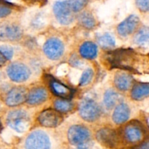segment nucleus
Masks as SVG:
<instances>
[{
	"instance_id": "ddd939ff",
	"label": "nucleus",
	"mask_w": 149,
	"mask_h": 149,
	"mask_svg": "<svg viewBox=\"0 0 149 149\" xmlns=\"http://www.w3.org/2000/svg\"><path fill=\"white\" fill-rule=\"evenodd\" d=\"M140 19L136 15H131L119 23L117 26V32L119 36L126 37L132 34L138 27Z\"/></svg>"
},
{
	"instance_id": "6ab92c4d",
	"label": "nucleus",
	"mask_w": 149,
	"mask_h": 149,
	"mask_svg": "<svg viewBox=\"0 0 149 149\" xmlns=\"http://www.w3.org/2000/svg\"><path fill=\"white\" fill-rule=\"evenodd\" d=\"M79 53L82 58L93 60L97 55V47L92 42H84L79 48Z\"/></svg>"
},
{
	"instance_id": "f8f14e48",
	"label": "nucleus",
	"mask_w": 149,
	"mask_h": 149,
	"mask_svg": "<svg viewBox=\"0 0 149 149\" xmlns=\"http://www.w3.org/2000/svg\"><path fill=\"white\" fill-rule=\"evenodd\" d=\"M23 31L15 24H4L0 26V41H17L22 37Z\"/></svg>"
},
{
	"instance_id": "9b49d317",
	"label": "nucleus",
	"mask_w": 149,
	"mask_h": 149,
	"mask_svg": "<svg viewBox=\"0 0 149 149\" xmlns=\"http://www.w3.org/2000/svg\"><path fill=\"white\" fill-rule=\"evenodd\" d=\"M26 97L27 92L24 87H15L7 93L5 97V103L10 107H15L26 101Z\"/></svg>"
},
{
	"instance_id": "393cba45",
	"label": "nucleus",
	"mask_w": 149,
	"mask_h": 149,
	"mask_svg": "<svg viewBox=\"0 0 149 149\" xmlns=\"http://www.w3.org/2000/svg\"><path fill=\"white\" fill-rule=\"evenodd\" d=\"M98 44L103 49H113L116 45V42L113 36L109 33H105L98 39Z\"/></svg>"
},
{
	"instance_id": "7ed1b4c3",
	"label": "nucleus",
	"mask_w": 149,
	"mask_h": 149,
	"mask_svg": "<svg viewBox=\"0 0 149 149\" xmlns=\"http://www.w3.org/2000/svg\"><path fill=\"white\" fill-rule=\"evenodd\" d=\"M24 149H52V143L49 135L42 130L31 132L24 141Z\"/></svg>"
},
{
	"instance_id": "c756f323",
	"label": "nucleus",
	"mask_w": 149,
	"mask_h": 149,
	"mask_svg": "<svg viewBox=\"0 0 149 149\" xmlns=\"http://www.w3.org/2000/svg\"><path fill=\"white\" fill-rule=\"evenodd\" d=\"M136 6L141 12L146 13L148 11V0H135Z\"/></svg>"
},
{
	"instance_id": "6e6552de",
	"label": "nucleus",
	"mask_w": 149,
	"mask_h": 149,
	"mask_svg": "<svg viewBox=\"0 0 149 149\" xmlns=\"http://www.w3.org/2000/svg\"><path fill=\"white\" fill-rule=\"evenodd\" d=\"M7 74L13 81L23 82L29 79L31 76V71L24 63L16 62L7 66Z\"/></svg>"
},
{
	"instance_id": "72a5a7b5",
	"label": "nucleus",
	"mask_w": 149,
	"mask_h": 149,
	"mask_svg": "<svg viewBox=\"0 0 149 149\" xmlns=\"http://www.w3.org/2000/svg\"><path fill=\"white\" fill-rule=\"evenodd\" d=\"M75 149H88V148H86V147H84V146H80V147H77V148Z\"/></svg>"
},
{
	"instance_id": "aec40b11",
	"label": "nucleus",
	"mask_w": 149,
	"mask_h": 149,
	"mask_svg": "<svg viewBox=\"0 0 149 149\" xmlns=\"http://www.w3.org/2000/svg\"><path fill=\"white\" fill-rule=\"evenodd\" d=\"M149 85L148 83H138L131 90V97L135 100H141L148 96Z\"/></svg>"
},
{
	"instance_id": "39448f33",
	"label": "nucleus",
	"mask_w": 149,
	"mask_h": 149,
	"mask_svg": "<svg viewBox=\"0 0 149 149\" xmlns=\"http://www.w3.org/2000/svg\"><path fill=\"white\" fill-rule=\"evenodd\" d=\"M145 131L140 122L133 121L126 125L123 130V138L127 143L136 145L143 140Z\"/></svg>"
},
{
	"instance_id": "f257e3e1",
	"label": "nucleus",
	"mask_w": 149,
	"mask_h": 149,
	"mask_svg": "<svg viewBox=\"0 0 149 149\" xmlns=\"http://www.w3.org/2000/svg\"><path fill=\"white\" fill-rule=\"evenodd\" d=\"M136 56L132 49H117L109 54L108 60L112 68L124 70L134 69L133 65Z\"/></svg>"
},
{
	"instance_id": "1a4fd4ad",
	"label": "nucleus",
	"mask_w": 149,
	"mask_h": 149,
	"mask_svg": "<svg viewBox=\"0 0 149 149\" xmlns=\"http://www.w3.org/2000/svg\"><path fill=\"white\" fill-rule=\"evenodd\" d=\"M43 52L49 59L52 61L60 59L64 52L63 43L58 38H50L44 45Z\"/></svg>"
},
{
	"instance_id": "9d476101",
	"label": "nucleus",
	"mask_w": 149,
	"mask_h": 149,
	"mask_svg": "<svg viewBox=\"0 0 149 149\" xmlns=\"http://www.w3.org/2000/svg\"><path fill=\"white\" fill-rule=\"evenodd\" d=\"M38 121L42 126L47 128H54L62 122L63 117L61 113L53 109H46L41 112Z\"/></svg>"
},
{
	"instance_id": "f03ea898",
	"label": "nucleus",
	"mask_w": 149,
	"mask_h": 149,
	"mask_svg": "<svg viewBox=\"0 0 149 149\" xmlns=\"http://www.w3.org/2000/svg\"><path fill=\"white\" fill-rule=\"evenodd\" d=\"M7 126L20 133L26 132L31 125L30 117L24 110L11 111L8 113L6 119Z\"/></svg>"
},
{
	"instance_id": "473e14b6",
	"label": "nucleus",
	"mask_w": 149,
	"mask_h": 149,
	"mask_svg": "<svg viewBox=\"0 0 149 149\" xmlns=\"http://www.w3.org/2000/svg\"><path fill=\"white\" fill-rule=\"evenodd\" d=\"M6 62H7V59L4 58V55L0 52V67L3 66L6 63Z\"/></svg>"
},
{
	"instance_id": "423d86ee",
	"label": "nucleus",
	"mask_w": 149,
	"mask_h": 149,
	"mask_svg": "<svg viewBox=\"0 0 149 149\" xmlns=\"http://www.w3.org/2000/svg\"><path fill=\"white\" fill-rule=\"evenodd\" d=\"M68 142L74 146L85 145L90 139V132L83 125H73L68 131Z\"/></svg>"
},
{
	"instance_id": "5701e85b",
	"label": "nucleus",
	"mask_w": 149,
	"mask_h": 149,
	"mask_svg": "<svg viewBox=\"0 0 149 149\" xmlns=\"http://www.w3.org/2000/svg\"><path fill=\"white\" fill-rule=\"evenodd\" d=\"M149 32L148 27H143L138 31L134 38V42L136 45L141 46H145L148 43Z\"/></svg>"
},
{
	"instance_id": "a211bd4d",
	"label": "nucleus",
	"mask_w": 149,
	"mask_h": 149,
	"mask_svg": "<svg viewBox=\"0 0 149 149\" xmlns=\"http://www.w3.org/2000/svg\"><path fill=\"white\" fill-rule=\"evenodd\" d=\"M113 83L116 88L120 91H127L131 88L133 83V78L126 73L119 72L116 74Z\"/></svg>"
},
{
	"instance_id": "412c9836",
	"label": "nucleus",
	"mask_w": 149,
	"mask_h": 149,
	"mask_svg": "<svg viewBox=\"0 0 149 149\" xmlns=\"http://www.w3.org/2000/svg\"><path fill=\"white\" fill-rule=\"evenodd\" d=\"M79 24L87 29H92L95 26V19L93 14L88 11H84L79 15L78 17Z\"/></svg>"
},
{
	"instance_id": "dca6fc26",
	"label": "nucleus",
	"mask_w": 149,
	"mask_h": 149,
	"mask_svg": "<svg viewBox=\"0 0 149 149\" xmlns=\"http://www.w3.org/2000/svg\"><path fill=\"white\" fill-rule=\"evenodd\" d=\"M48 97V93L46 89L42 87L32 88L26 97V102L30 106H37L43 103Z\"/></svg>"
},
{
	"instance_id": "7c9ffc66",
	"label": "nucleus",
	"mask_w": 149,
	"mask_h": 149,
	"mask_svg": "<svg viewBox=\"0 0 149 149\" xmlns=\"http://www.w3.org/2000/svg\"><path fill=\"white\" fill-rule=\"evenodd\" d=\"M79 63H80V61L79 60L78 57L77 56L71 57V59H70V63H71V65H74V66H77V65H78L79 64Z\"/></svg>"
},
{
	"instance_id": "cd10ccee",
	"label": "nucleus",
	"mask_w": 149,
	"mask_h": 149,
	"mask_svg": "<svg viewBox=\"0 0 149 149\" xmlns=\"http://www.w3.org/2000/svg\"><path fill=\"white\" fill-rule=\"evenodd\" d=\"M12 8L8 4L0 1V19L6 17L11 14Z\"/></svg>"
},
{
	"instance_id": "2f4dec72",
	"label": "nucleus",
	"mask_w": 149,
	"mask_h": 149,
	"mask_svg": "<svg viewBox=\"0 0 149 149\" xmlns=\"http://www.w3.org/2000/svg\"><path fill=\"white\" fill-rule=\"evenodd\" d=\"M136 149H149L148 141H145L143 143H141V145L137 147Z\"/></svg>"
},
{
	"instance_id": "f704fd0d",
	"label": "nucleus",
	"mask_w": 149,
	"mask_h": 149,
	"mask_svg": "<svg viewBox=\"0 0 149 149\" xmlns=\"http://www.w3.org/2000/svg\"><path fill=\"white\" fill-rule=\"evenodd\" d=\"M0 149H1V148H0Z\"/></svg>"
},
{
	"instance_id": "a878e982",
	"label": "nucleus",
	"mask_w": 149,
	"mask_h": 149,
	"mask_svg": "<svg viewBox=\"0 0 149 149\" xmlns=\"http://www.w3.org/2000/svg\"><path fill=\"white\" fill-rule=\"evenodd\" d=\"M93 77H94V72L91 68H87L81 74V77L79 80V85L80 86H85L90 84L93 80Z\"/></svg>"
},
{
	"instance_id": "b1692460",
	"label": "nucleus",
	"mask_w": 149,
	"mask_h": 149,
	"mask_svg": "<svg viewBox=\"0 0 149 149\" xmlns=\"http://www.w3.org/2000/svg\"><path fill=\"white\" fill-rule=\"evenodd\" d=\"M73 103L65 99H58L54 102V107L59 113H66L73 109Z\"/></svg>"
},
{
	"instance_id": "c85d7f7f",
	"label": "nucleus",
	"mask_w": 149,
	"mask_h": 149,
	"mask_svg": "<svg viewBox=\"0 0 149 149\" xmlns=\"http://www.w3.org/2000/svg\"><path fill=\"white\" fill-rule=\"evenodd\" d=\"M0 52L4 55V58L7 59V60H11L13 56V53H14L13 48L10 46H7V45H3V46L0 47Z\"/></svg>"
},
{
	"instance_id": "4be33fe9",
	"label": "nucleus",
	"mask_w": 149,
	"mask_h": 149,
	"mask_svg": "<svg viewBox=\"0 0 149 149\" xmlns=\"http://www.w3.org/2000/svg\"><path fill=\"white\" fill-rule=\"evenodd\" d=\"M119 94L113 90H108L105 93L103 97V103L108 109H111L114 107L119 100Z\"/></svg>"
},
{
	"instance_id": "2eb2a0df",
	"label": "nucleus",
	"mask_w": 149,
	"mask_h": 149,
	"mask_svg": "<svg viewBox=\"0 0 149 149\" xmlns=\"http://www.w3.org/2000/svg\"><path fill=\"white\" fill-rule=\"evenodd\" d=\"M49 86L52 93L55 96L65 100H68L72 97L73 90L52 77L49 78Z\"/></svg>"
},
{
	"instance_id": "0eeeda50",
	"label": "nucleus",
	"mask_w": 149,
	"mask_h": 149,
	"mask_svg": "<svg viewBox=\"0 0 149 149\" xmlns=\"http://www.w3.org/2000/svg\"><path fill=\"white\" fill-rule=\"evenodd\" d=\"M80 116L88 122L97 120L100 116V109L95 100L90 98H84L81 102L79 109Z\"/></svg>"
},
{
	"instance_id": "4468645a",
	"label": "nucleus",
	"mask_w": 149,
	"mask_h": 149,
	"mask_svg": "<svg viewBox=\"0 0 149 149\" xmlns=\"http://www.w3.org/2000/svg\"><path fill=\"white\" fill-rule=\"evenodd\" d=\"M96 138L99 143L108 148H113L118 142L116 132L110 128H103L100 130L96 134Z\"/></svg>"
},
{
	"instance_id": "20e7f679",
	"label": "nucleus",
	"mask_w": 149,
	"mask_h": 149,
	"mask_svg": "<svg viewBox=\"0 0 149 149\" xmlns=\"http://www.w3.org/2000/svg\"><path fill=\"white\" fill-rule=\"evenodd\" d=\"M53 13L61 24H71L74 20V14L71 9L69 0L58 1L53 5Z\"/></svg>"
},
{
	"instance_id": "bb28decb",
	"label": "nucleus",
	"mask_w": 149,
	"mask_h": 149,
	"mask_svg": "<svg viewBox=\"0 0 149 149\" xmlns=\"http://www.w3.org/2000/svg\"><path fill=\"white\" fill-rule=\"evenodd\" d=\"M71 9L74 13L81 11L86 6L87 0H69Z\"/></svg>"
},
{
	"instance_id": "f3484780",
	"label": "nucleus",
	"mask_w": 149,
	"mask_h": 149,
	"mask_svg": "<svg viewBox=\"0 0 149 149\" xmlns=\"http://www.w3.org/2000/svg\"><path fill=\"white\" fill-rule=\"evenodd\" d=\"M130 109L127 103H119L113 112L112 119L116 125H122L129 119Z\"/></svg>"
}]
</instances>
